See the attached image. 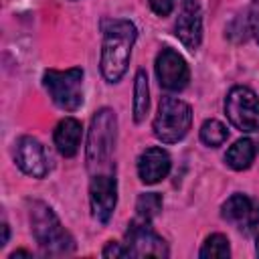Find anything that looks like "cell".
<instances>
[{
    "instance_id": "4fadbf2b",
    "label": "cell",
    "mask_w": 259,
    "mask_h": 259,
    "mask_svg": "<svg viewBox=\"0 0 259 259\" xmlns=\"http://www.w3.org/2000/svg\"><path fill=\"white\" fill-rule=\"evenodd\" d=\"M170 156L162 148H146L138 158V174L144 184H156L170 172Z\"/></svg>"
},
{
    "instance_id": "52a82bcc",
    "label": "cell",
    "mask_w": 259,
    "mask_h": 259,
    "mask_svg": "<svg viewBox=\"0 0 259 259\" xmlns=\"http://www.w3.org/2000/svg\"><path fill=\"white\" fill-rule=\"evenodd\" d=\"M123 247L127 257H168L166 241L150 227V221L140 217L130 223Z\"/></svg>"
},
{
    "instance_id": "5b68a950",
    "label": "cell",
    "mask_w": 259,
    "mask_h": 259,
    "mask_svg": "<svg viewBox=\"0 0 259 259\" xmlns=\"http://www.w3.org/2000/svg\"><path fill=\"white\" fill-rule=\"evenodd\" d=\"M192 123V109L176 97H162L154 117V134L164 144L180 142Z\"/></svg>"
},
{
    "instance_id": "8fae6325",
    "label": "cell",
    "mask_w": 259,
    "mask_h": 259,
    "mask_svg": "<svg viewBox=\"0 0 259 259\" xmlns=\"http://www.w3.org/2000/svg\"><path fill=\"white\" fill-rule=\"evenodd\" d=\"M176 36L188 51H196L202 40V10L196 0H184L174 24Z\"/></svg>"
},
{
    "instance_id": "603a6c76",
    "label": "cell",
    "mask_w": 259,
    "mask_h": 259,
    "mask_svg": "<svg viewBox=\"0 0 259 259\" xmlns=\"http://www.w3.org/2000/svg\"><path fill=\"white\" fill-rule=\"evenodd\" d=\"M6 243H8V225L2 223V241H0V245H6Z\"/></svg>"
},
{
    "instance_id": "9a60e30c",
    "label": "cell",
    "mask_w": 259,
    "mask_h": 259,
    "mask_svg": "<svg viewBox=\"0 0 259 259\" xmlns=\"http://www.w3.org/2000/svg\"><path fill=\"white\" fill-rule=\"evenodd\" d=\"M255 144L249 140V138H243V140H237L229 150H227V164L233 168V170H247L253 160H255Z\"/></svg>"
},
{
    "instance_id": "d6986e66",
    "label": "cell",
    "mask_w": 259,
    "mask_h": 259,
    "mask_svg": "<svg viewBox=\"0 0 259 259\" xmlns=\"http://www.w3.org/2000/svg\"><path fill=\"white\" fill-rule=\"evenodd\" d=\"M136 210H138V217H140V219L152 221V219L162 210V196H160L158 192L140 194V196H138V202H136Z\"/></svg>"
},
{
    "instance_id": "277c9868",
    "label": "cell",
    "mask_w": 259,
    "mask_h": 259,
    "mask_svg": "<svg viewBox=\"0 0 259 259\" xmlns=\"http://www.w3.org/2000/svg\"><path fill=\"white\" fill-rule=\"evenodd\" d=\"M42 85L53 103L65 111H75L83 103V69L71 67L65 71L49 69L42 75Z\"/></svg>"
},
{
    "instance_id": "30bf717a",
    "label": "cell",
    "mask_w": 259,
    "mask_h": 259,
    "mask_svg": "<svg viewBox=\"0 0 259 259\" xmlns=\"http://www.w3.org/2000/svg\"><path fill=\"white\" fill-rule=\"evenodd\" d=\"M14 162L18 164V168L24 174H28L32 178H45L49 174L47 152H45L42 144L38 140H34L32 136L18 138V142L14 146Z\"/></svg>"
},
{
    "instance_id": "9c48e42d",
    "label": "cell",
    "mask_w": 259,
    "mask_h": 259,
    "mask_svg": "<svg viewBox=\"0 0 259 259\" xmlns=\"http://www.w3.org/2000/svg\"><path fill=\"white\" fill-rule=\"evenodd\" d=\"M156 75L164 89L182 91L190 81V71L186 61L174 49H162L156 57Z\"/></svg>"
},
{
    "instance_id": "7402d4cb",
    "label": "cell",
    "mask_w": 259,
    "mask_h": 259,
    "mask_svg": "<svg viewBox=\"0 0 259 259\" xmlns=\"http://www.w3.org/2000/svg\"><path fill=\"white\" fill-rule=\"evenodd\" d=\"M101 255H103V257H127L123 243H115V241H109V243L105 245V249L101 251Z\"/></svg>"
},
{
    "instance_id": "ba28073f",
    "label": "cell",
    "mask_w": 259,
    "mask_h": 259,
    "mask_svg": "<svg viewBox=\"0 0 259 259\" xmlns=\"http://www.w3.org/2000/svg\"><path fill=\"white\" fill-rule=\"evenodd\" d=\"M91 214L99 223H107L117 202V182L111 174H95L89 184Z\"/></svg>"
},
{
    "instance_id": "8992f818",
    "label": "cell",
    "mask_w": 259,
    "mask_h": 259,
    "mask_svg": "<svg viewBox=\"0 0 259 259\" xmlns=\"http://www.w3.org/2000/svg\"><path fill=\"white\" fill-rule=\"evenodd\" d=\"M225 113L233 127L253 134L259 132V97L245 85H235L225 99Z\"/></svg>"
},
{
    "instance_id": "5bb4252c",
    "label": "cell",
    "mask_w": 259,
    "mask_h": 259,
    "mask_svg": "<svg viewBox=\"0 0 259 259\" xmlns=\"http://www.w3.org/2000/svg\"><path fill=\"white\" fill-rule=\"evenodd\" d=\"M81 134H83V127H81L79 119H75V117L61 119L55 127V146H57L59 154L65 158L75 156L79 150V144H81Z\"/></svg>"
},
{
    "instance_id": "ac0fdd59",
    "label": "cell",
    "mask_w": 259,
    "mask_h": 259,
    "mask_svg": "<svg viewBox=\"0 0 259 259\" xmlns=\"http://www.w3.org/2000/svg\"><path fill=\"white\" fill-rule=\"evenodd\" d=\"M227 138H229V132H227L225 123H221L219 119H206L200 125V140L210 148L223 146L227 142Z\"/></svg>"
},
{
    "instance_id": "44dd1931",
    "label": "cell",
    "mask_w": 259,
    "mask_h": 259,
    "mask_svg": "<svg viewBox=\"0 0 259 259\" xmlns=\"http://www.w3.org/2000/svg\"><path fill=\"white\" fill-rule=\"evenodd\" d=\"M150 6L158 16H168L174 10L176 0H150Z\"/></svg>"
},
{
    "instance_id": "e0dca14e",
    "label": "cell",
    "mask_w": 259,
    "mask_h": 259,
    "mask_svg": "<svg viewBox=\"0 0 259 259\" xmlns=\"http://www.w3.org/2000/svg\"><path fill=\"white\" fill-rule=\"evenodd\" d=\"M202 259H227L231 255V247H229V239L221 233H214L210 237H206L200 253Z\"/></svg>"
},
{
    "instance_id": "2e32d148",
    "label": "cell",
    "mask_w": 259,
    "mask_h": 259,
    "mask_svg": "<svg viewBox=\"0 0 259 259\" xmlns=\"http://www.w3.org/2000/svg\"><path fill=\"white\" fill-rule=\"evenodd\" d=\"M150 107V89H148V77L146 71H138L136 73V81H134V121L140 123L144 121L146 113Z\"/></svg>"
},
{
    "instance_id": "3957f363",
    "label": "cell",
    "mask_w": 259,
    "mask_h": 259,
    "mask_svg": "<svg viewBox=\"0 0 259 259\" xmlns=\"http://www.w3.org/2000/svg\"><path fill=\"white\" fill-rule=\"evenodd\" d=\"M117 138V117L115 111L109 107H101L91 117V127L87 134V148H85V160L87 168H99L105 162H109Z\"/></svg>"
},
{
    "instance_id": "7c38bea8",
    "label": "cell",
    "mask_w": 259,
    "mask_h": 259,
    "mask_svg": "<svg viewBox=\"0 0 259 259\" xmlns=\"http://www.w3.org/2000/svg\"><path fill=\"white\" fill-rule=\"evenodd\" d=\"M221 214L225 221L233 223L235 227L243 231H251L259 227V200L237 192L227 198V202L221 208Z\"/></svg>"
},
{
    "instance_id": "7a4b0ae2",
    "label": "cell",
    "mask_w": 259,
    "mask_h": 259,
    "mask_svg": "<svg viewBox=\"0 0 259 259\" xmlns=\"http://www.w3.org/2000/svg\"><path fill=\"white\" fill-rule=\"evenodd\" d=\"M28 219H30V231L36 239L38 247L49 255H67L75 249V241L69 235V231L61 225L55 210L40 202L32 200L28 206Z\"/></svg>"
},
{
    "instance_id": "ffe728a7",
    "label": "cell",
    "mask_w": 259,
    "mask_h": 259,
    "mask_svg": "<svg viewBox=\"0 0 259 259\" xmlns=\"http://www.w3.org/2000/svg\"><path fill=\"white\" fill-rule=\"evenodd\" d=\"M247 26H249V32L255 36V40L259 42V0H253V4L249 8Z\"/></svg>"
},
{
    "instance_id": "cb8c5ba5",
    "label": "cell",
    "mask_w": 259,
    "mask_h": 259,
    "mask_svg": "<svg viewBox=\"0 0 259 259\" xmlns=\"http://www.w3.org/2000/svg\"><path fill=\"white\" fill-rule=\"evenodd\" d=\"M255 251H257V255H259V237H257V247H255Z\"/></svg>"
},
{
    "instance_id": "6da1fadb",
    "label": "cell",
    "mask_w": 259,
    "mask_h": 259,
    "mask_svg": "<svg viewBox=\"0 0 259 259\" xmlns=\"http://www.w3.org/2000/svg\"><path fill=\"white\" fill-rule=\"evenodd\" d=\"M138 30L134 22L117 18L103 22V45H101V73L105 81L117 83L130 65L132 49Z\"/></svg>"
}]
</instances>
